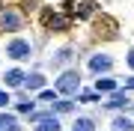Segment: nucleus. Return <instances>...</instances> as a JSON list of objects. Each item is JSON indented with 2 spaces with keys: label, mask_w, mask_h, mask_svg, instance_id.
<instances>
[{
  "label": "nucleus",
  "mask_w": 134,
  "mask_h": 131,
  "mask_svg": "<svg viewBox=\"0 0 134 131\" xmlns=\"http://www.w3.org/2000/svg\"><path fill=\"white\" fill-rule=\"evenodd\" d=\"M122 89H134V78H128V81H125V83H122Z\"/></svg>",
  "instance_id": "4be33fe9"
},
{
  "label": "nucleus",
  "mask_w": 134,
  "mask_h": 131,
  "mask_svg": "<svg viewBox=\"0 0 134 131\" xmlns=\"http://www.w3.org/2000/svg\"><path fill=\"white\" fill-rule=\"evenodd\" d=\"M81 81H83V75L77 69H63L54 78V92L57 95H77L81 92Z\"/></svg>",
  "instance_id": "f257e3e1"
},
{
  "label": "nucleus",
  "mask_w": 134,
  "mask_h": 131,
  "mask_svg": "<svg viewBox=\"0 0 134 131\" xmlns=\"http://www.w3.org/2000/svg\"><path fill=\"white\" fill-rule=\"evenodd\" d=\"M0 131H21L18 116H12V113H0Z\"/></svg>",
  "instance_id": "f8f14e48"
},
{
  "label": "nucleus",
  "mask_w": 134,
  "mask_h": 131,
  "mask_svg": "<svg viewBox=\"0 0 134 131\" xmlns=\"http://www.w3.org/2000/svg\"><path fill=\"white\" fill-rule=\"evenodd\" d=\"M24 78H27V72H24V69H6V72H3V83H6V87H24Z\"/></svg>",
  "instance_id": "6e6552de"
},
{
  "label": "nucleus",
  "mask_w": 134,
  "mask_h": 131,
  "mask_svg": "<svg viewBox=\"0 0 134 131\" xmlns=\"http://www.w3.org/2000/svg\"><path fill=\"white\" fill-rule=\"evenodd\" d=\"M77 101H86V104H96V101H101V95H98V92L96 89H83V92H77Z\"/></svg>",
  "instance_id": "f3484780"
},
{
  "label": "nucleus",
  "mask_w": 134,
  "mask_h": 131,
  "mask_svg": "<svg viewBox=\"0 0 134 131\" xmlns=\"http://www.w3.org/2000/svg\"><path fill=\"white\" fill-rule=\"evenodd\" d=\"M33 110H36V104H33V101H27V98L18 104V113H33Z\"/></svg>",
  "instance_id": "6ab92c4d"
},
{
  "label": "nucleus",
  "mask_w": 134,
  "mask_h": 131,
  "mask_svg": "<svg viewBox=\"0 0 134 131\" xmlns=\"http://www.w3.org/2000/svg\"><path fill=\"white\" fill-rule=\"evenodd\" d=\"M92 9H96V6H92V3H81V6H77V9H75L72 21H86V18H90V15H92Z\"/></svg>",
  "instance_id": "dca6fc26"
},
{
  "label": "nucleus",
  "mask_w": 134,
  "mask_h": 131,
  "mask_svg": "<svg viewBox=\"0 0 134 131\" xmlns=\"http://www.w3.org/2000/svg\"><path fill=\"white\" fill-rule=\"evenodd\" d=\"M33 131H63V122H60V116H48V119L39 122Z\"/></svg>",
  "instance_id": "2eb2a0df"
},
{
  "label": "nucleus",
  "mask_w": 134,
  "mask_h": 131,
  "mask_svg": "<svg viewBox=\"0 0 134 131\" xmlns=\"http://www.w3.org/2000/svg\"><path fill=\"white\" fill-rule=\"evenodd\" d=\"M110 131H134V119H128V116H113V119H110Z\"/></svg>",
  "instance_id": "ddd939ff"
},
{
  "label": "nucleus",
  "mask_w": 134,
  "mask_h": 131,
  "mask_svg": "<svg viewBox=\"0 0 134 131\" xmlns=\"http://www.w3.org/2000/svg\"><path fill=\"white\" fill-rule=\"evenodd\" d=\"M24 27H27L24 9H18V6L0 9V30H3V33H18V30H24Z\"/></svg>",
  "instance_id": "f03ea898"
},
{
  "label": "nucleus",
  "mask_w": 134,
  "mask_h": 131,
  "mask_svg": "<svg viewBox=\"0 0 134 131\" xmlns=\"http://www.w3.org/2000/svg\"><path fill=\"white\" fill-rule=\"evenodd\" d=\"M0 107H9V92L0 89Z\"/></svg>",
  "instance_id": "412c9836"
},
{
  "label": "nucleus",
  "mask_w": 134,
  "mask_h": 131,
  "mask_svg": "<svg viewBox=\"0 0 134 131\" xmlns=\"http://www.w3.org/2000/svg\"><path fill=\"white\" fill-rule=\"evenodd\" d=\"M69 24H72V18H66L63 12H45V27L48 30H69Z\"/></svg>",
  "instance_id": "39448f33"
},
{
  "label": "nucleus",
  "mask_w": 134,
  "mask_h": 131,
  "mask_svg": "<svg viewBox=\"0 0 134 131\" xmlns=\"http://www.w3.org/2000/svg\"><path fill=\"white\" fill-rule=\"evenodd\" d=\"M92 89H96L98 95H110V92H116V89H119V81H113V78H98Z\"/></svg>",
  "instance_id": "1a4fd4ad"
},
{
  "label": "nucleus",
  "mask_w": 134,
  "mask_h": 131,
  "mask_svg": "<svg viewBox=\"0 0 134 131\" xmlns=\"http://www.w3.org/2000/svg\"><path fill=\"white\" fill-rule=\"evenodd\" d=\"M72 110H75V101H69V98H57V101L51 104L54 116H63V113H72Z\"/></svg>",
  "instance_id": "9b49d317"
},
{
  "label": "nucleus",
  "mask_w": 134,
  "mask_h": 131,
  "mask_svg": "<svg viewBox=\"0 0 134 131\" xmlns=\"http://www.w3.org/2000/svg\"><path fill=\"white\" fill-rule=\"evenodd\" d=\"M72 131H96V119L92 116H75Z\"/></svg>",
  "instance_id": "4468645a"
},
{
  "label": "nucleus",
  "mask_w": 134,
  "mask_h": 131,
  "mask_svg": "<svg viewBox=\"0 0 134 131\" xmlns=\"http://www.w3.org/2000/svg\"><path fill=\"white\" fill-rule=\"evenodd\" d=\"M33 51H36L33 42L24 39V36H15V39L6 42V57L15 60V63H24V60H30V57H33Z\"/></svg>",
  "instance_id": "20e7f679"
},
{
  "label": "nucleus",
  "mask_w": 134,
  "mask_h": 131,
  "mask_svg": "<svg viewBox=\"0 0 134 131\" xmlns=\"http://www.w3.org/2000/svg\"><path fill=\"white\" fill-rule=\"evenodd\" d=\"M57 98H60V95H57V92H54V89H48V87H45L42 92H39V101H45V104H54V101H57Z\"/></svg>",
  "instance_id": "a211bd4d"
},
{
  "label": "nucleus",
  "mask_w": 134,
  "mask_h": 131,
  "mask_svg": "<svg viewBox=\"0 0 134 131\" xmlns=\"http://www.w3.org/2000/svg\"><path fill=\"white\" fill-rule=\"evenodd\" d=\"M101 104H104V110H125L131 101H128V95H125V92L116 89V92H110V98H107V101H101Z\"/></svg>",
  "instance_id": "0eeeda50"
},
{
  "label": "nucleus",
  "mask_w": 134,
  "mask_h": 131,
  "mask_svg": "<svg viewBox=\"0 0 134 131\" xmlns=\"http://www.w3.org/2000/svg\"><path fill=\"white\" fill-rule=\"evenodd\" d=\"M125 66H128L131 72H134V45H131L128 51H125Z\"/></svg>",
  "instance_id": "aec40b11"
},
{
  "label": "nucleus",
  "mask_w": 134,
  "mask_h": 131,
  "mask_svg": "<svg viewBox=\"0 0 134 131\" xmlns=\"http://www.w3.org/2000/svg\"><path fill=\"white\" fill-rule=\"evenodd\" d=\"M24 89H30V92L39 89V92H42V89H45V75H42V72H30L27 78H24Z\"/></svg>",
  "instance_id": "9d476101"
},
{
  "label": "nucleus",
  "mask_w": 134,
  "mask_h": 131,
  "mask_svg": "<svg viewBox=\"0 0 134 131\" xmlns=\"http://www.w3.org/2000/svg\"><path fill=\"white\" fill-rule=\"evenodd\" d=\"M72 60H75V48H72V45H63V48H57V51L51 54V66H54V69L72 63Z\"/></svg>",
  "instance_id": "423d86ee"
},
{
  "label": "nucleus",
  "mask_w": 134,
  "mask_h": 131,
  "mask_svg": "<svg viewBox=\"0 0 134 131\" xmlns=\"http://www.w3.org/2000/svg\"><path fill=\"white\" fill-rule=\"evenodd\" d=\"M113 63H116V60H113L110 51H96V54L86 57V72L96 75V78H107L110 69H113Z\"/></svg>",
  "instance_id": "7ed1b4c3"
}]
</instances>
